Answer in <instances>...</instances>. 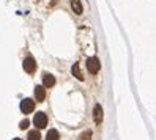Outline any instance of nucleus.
Segmentation results:
<instances>
[{
  "instance_id": "4",
  "label": "nucleus",
  "mask_w": 156,
  "mask_h": 140,
  "mask_svg": "<svg viewBox=\"0 0 156 140\" xmlns=\"http://www.w3.org/2000/svg\"><path fill=\"white\" fill-rule=\"evenodd\" d=\"M22 66H24L25 72L32 74V72H35V69H36V61H35L33 57H27V58L24 60V63H22Z\"/></svg>"
},
{
  "instance_id": "10",
  "label": "nucleus",
  "mask_w": 156,
  "mask_h": 140,
  "mask_svg": "<svg viewBox=\"0 0 156 140\" xmlns=\"http://www.w3.org/2000/svg\"><path fill=\"white\" fill-rule=\"evenodd\" d=\"M58 131H55V129H51L49 132H48V135H46V140H58Z\"/></svg>"
},
{
  "instance_id": "5",
  "label": "nucleus",
  "mask_w": 156,
  "mask_h": 140,
  "mask_svg": "<svg viewBox=\"0 0 156 140\" xmlns=\"http://www.w3.org/2000/svg\"><path fill=\"white\" fill-rule=\"evenodd\" d=\"M93 121L95 124L103 123V107H101V104H95L93 107Z\"/></svg>"
},
{
  "instance_id": "13",
  "label": "nucleus",
  "mask_w": 156,
  "mask_h": 140,
  "mask_svg": "<svg viewBox=\"0 0 156 140\" xmlns=\"http://www.w3.org/2000/svg\"><path fill=\"white\" fill-rule=\"evenodd\" d=\"M29 124H30L29 120H22L21 124H19V128H21V129H27V128H29Z\"/></svg>"
},
{
  "instance_id": "8",
  "label": "nucleus",
  "mask_w": 156,
  "mask_h": 140,
  "mask_svg": "<svg viewBox=\"0 0 156 140\" xmlns=\"http://www.w3.org/2000/svg\"><path fill=\"white\" fill-rule=\"evenodd\" d=\"M71 72H73V76H74L77 80H84V76H82V71H80V66L76 63V65H73V68H71Z\"/></svg>"
},
{
  "instance_id": "12",
  "label": "nucleus",
  "mask_w": 156,
  "mask_h": 140,
  "mask_svg": "<svg viewBox=\"0 0 156 140\" xmlns=\"http://www.w3.org/2000/svg\"><path fill=\"white\" fill-rule=\"evenodd\" d=\"M91 138V131H85L79 135V140H90Z\"/></svg>"
},
{
  "instance_id": "3",
  "label": "nucleus",
  "mask_w": 156,
  "mask_h": 140,
  "mask_svg": "<svg viewBox=\"0 0 156 140\" xmlns=\"http://www.w3.org/2000/svg\"><path fill=\"white\" fill-rule=\"evenodd\" d=\"M87 68H88V72L96 74L99 71V68H101V63H99V60L96 57H90L87 60Z\"/></svg>"
},
{
  "instance_id": "2",
  "label": "nucleus",
  "mask_w": 156,
  "mask_h": 140,
  "mask_svg": "<svg viewBox=\"0 0 156 140\" xmlns=\"http://www.w3.org/2000/svg\"><path fill=\"white\" fill-rule=\"evenodd\" d=\"M33 109H35V101L33 99H30V98L22 99V102H21V112H22V114H25V115L32 114Z\"/></svg>"
},
{
  "instance_id": "6",
  "label": "nucleus",
  "mask_w": 156,
  "mask_h": 140,
  "mask_svg": "<svg viewBox=\"0 0 156 140\" xmlns=\"http://www.w3.org/2000/svg\"><path fill=\"white\" fill-rule=\"evenodd\" d=\"M43 85H44L46 88L54 87V85H55V77H54L52 74H49V72H44V74H43Z\"/></svg>"
},
{
  "instance_id": "14",
  "label": "nucleus",
  "mask_w": 156,
  "mask_h": 140,
  "mask_svg": "<svg viewBox=\"0 0 156 140\" xmlns=\"http://www.w3.org/2000/svg\"><path fill=\"white\" fill-rule=\"evenodd\" d=\"M13 140H21V138H13Z\"/></svg>"
},
{
  "instance_id": "7",
  "label": "nucleus",
  "mask_w": 156,
  "mask_h": 140,
  "mask_svg": "<svg viewBox=\"0 0 156 140\" xmlns=\"http://www.w3.org/2000/svg\"><path fill=\"white\" fill-rule=\"evenodd\" d=\"M44 98H46V91H44V88L41 85H38V87L35 88V99L38 101V102H43Z\"/></svg>"
},
{
  "instance_id": "1",
  "label": "nucleus",
  "mask_w": 156,
  "mask_h": 140,
  "mask_svg": "<svg viewBox=\"0 0 156 140\" xmlns=\"http://www.w3.org/2000/svg\"><path fill=\"white\" fill-rule=\"evenodd\" d=\"M33 124L38 129L46 128V126H48V115H46L44 112H38V114L35 115V118H33Z\"/></svg>"
},
{
  "instance_id": "9",
  "label": "nucleus",
  "mask_w": 156,
  "mask_h": 140,
  "mask_svg": "<svg viewBox=\"0 0 156 140\" xmlns=\"http://www.w3.org/2000/svg\"><path fill=\"white\" fill-rule=\"evenodd\" d=\"M71 8L76 14H82V3L80 0H71Z\"/></svg>"
},
{
  "instance_id": "11",
  "label": "nucleus",
  "mask_w": 156,
  "mask_h": 140,
  "mask_svg": "<svg viewBox=\"0 0 156 140\" xmlns=\"http://www.w3.org/2000/svg\"><path fill=\"white\" fill-rule=\"evenodd\" d=\"M27 138H29V140H40L41 138V135H40V132H38V131H30V132H29V135H27Z\"/></svg>"
}]
</instances>
